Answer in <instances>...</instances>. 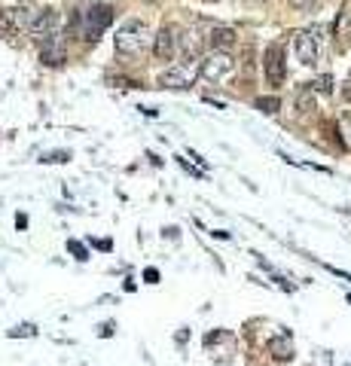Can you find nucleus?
Instances as JSON below:
<instances>
[{
    "label": "nucleus",
    "mask_w": 351,
    "mask_h": 366,
    "mask_svg": "<svg viewBox=\"0 0 351 366\" xmlns=\"http://www.w3.org/2000/svg\"><path fill=\"white\" fill-rule=\"evenodd\" d=\"M114 43H116L119 55H140L144 46L150 43V28H147L144 22H138V19H131V22H125L116 31Z\"/></svg>",
    "instance_id": "1"
},
{
    "label": "nucleus",
    "mask_w": 351,
    "mask_h": 366,
    "mask_svg": "<svg viewBox=\"0 0 351 366\" xmlns=\"http://www.w3.org/2000/svg\"><path fill=\"white\" fill-rule=\"evenodd\" d=\"M321 46H324V28H308V31H299L297 37H293L297 58L303 61L306 67H315V65H318Z\"/></svg>",
    "instance_id": "2"
},
{
    "label": "nucleus",
    "mask_w": 351,
    "mask_h": 366,
    "mask_svg": "<svg viewBox=\"0 0 351 366\" xmlns=\"http://www.w3.org/2000/svg\"><path fill=\"white\" fill-rule=\"evenodd\" d=\"M235 70V61H233V55L229 52H211L208 58H202V65H199V74L205 76L208 83H220V80H226L229 74Z\"/></svg>",
    "instance_id": "3"
},
{
    "label": "nucleus",
    "mask_w": 351,
    "mask_h": 366,
    "mask_svg": "<svg viewBox=\"0 0 351 366\" xmlns=\"http://www.w3.org/2000/svg\"><path fill=\"white\" fill-rule=\"evenodd\" d=\"M110 19H114V12H110L107 3H95L92 10L83 16V40H89V43H95L98 37H101V31L110 25Z\"/></svg>",
    "instance_id": "4"
},
{
    "label": "nucleus",
    "mask_w": 351,
    "mask_h": 366,
    "mask_svg": "<svg viewBox=\"0 0 351 366\" xmlns=\"http://www.w3.org/2000/svg\"><path fill=\"white\" fill-rule=\"evenodd\" d=\"M263 70H266V80L269 86H281L287 76V61H284V46L281 43H272L263 55Z\"/></svg>",
    "instance_id": "5"
},
{
    "label": "nucleus",
    "mask_w": 351,
    "mask_h": 366,
    "mask_svg": "<svg viewBox=\"0 0 351 366\" xmlns=\"http://www.w3.org/2000/svg\"><path fill=\"white\" fill-rule=\"evenodd\" d=\"M55 28H58V12H55L52 6H46V10H40L31 16L28 34H31L34 40H40V43H46L49 37H55Z\"/></svg>",
    "instance_id": "6"
},
{
    "label": "nucleus",
    "mask_w": 351,
    "mask_h": 366,
    "mask_svg": "<svg viewBox=\"0 0 351 366\" xmlns=\"http://www.w3.org/2000/svg\"><path fill=\"white\" fill-rule=\"evenodd\" d=\"M28 25H31V16H28V10H22V6L0 10V34L3 37H16V34L28 31Z\"/></svg>",
    "instance_id": "7"
},
{
    "label": "nucleus",
    "mask_w": 351,
    "mask_h": 366,
    "mask_svg": "<svg viewBox=\"0 0 351 366\" xmlns=\"http://www.w3.org/2000/svg\"><path fill=\"white\" fill-rule=\"evenodd\" d=\"M174 28L162 25L156 31V37H153V55H156V61H171L174 58Z\"/></svg>",
    "instance_id": "8"
},
{
    "label": "nucleus",
    "mask_w": 351,
    "mask_h": 366,
    "mask_svg": "<svg viewBox=\"0 0 351 366\" xmlns=\"http://www.w3.org/2000/svg\"><path fill=\"white\" fill-rule=\"evenodd\" d=\"M193 70H187V67H168L159 74V86L162 89H189L193 86Z\"/></svg>",
    "instance_id": "9"
},
{
    "label": "nucleus",
    "mask_w": 351,
    "mask_h": 366,
    "mask_svg": "<svg viewBox=\"0 0 351 366\" xmlns=\"http://www.w3.org/2000/svg\"><path fill=\"white\" fill-rule=\"evenodd\" d=\"M235 31L233 28H226V25H214L211 28V34H208V46L211 49H217V52H229V49L235 46Z\"/></svg>",
    "instance_id": "10"
},
{
    "label": "nucleus",
    "mask_w": 351,
    "mask_h": 366,
    "mask_svg": "<svg viewBox=\"0 0 351 366\" xmlns=\"http://www.w3.org/2000/svg\"><path fill=\"white\" fill-rule=\"evenodd\" d=\"M333 34H336V43H339V49H348L351 46V3H345L339 10Z\"/></svg>",
    "instance_id": "11"
},
{
    "label": "nucleus",
    "mask_w": 351,
    "mask_h": 366,
    "mask_svg": "<svg viewBox=\"0 0 351 366\" xmlns=\"http://www.w3.org/2000/svg\"><path fill=\"white\" fill-rule=\"evenodd\" d=\"M65 58H67V55H65V46H61V40H58V37H49L46 43H43V52H40V61H46V65L58 67Z\"/></svg>",
    "instance_id": "12"
},
{
    "label": "nucleus",
    "mask_w": 351,
    "mask_h": 366,
    "mask_svg": "<svg viewBox=\"0 0 351 366\" xmlns=\"http://www.w3.org/2000/svg\"><path fill=\"white\" fill-rule=\"evenodd\" d=\"M180 49H184V61H199L202 58V40L195 31H187L180 37Z\"/></svg>",
    "instance_id": "13"
},
{
    "label": "nucleus",
    "mask_w": 351,
    "mask_h": 366,
    "mask_svg": "<svg viewBox=\"0 0 351 366\" xmlns=\"http://www.w3.org/2000/svg\"><path fill=\"white\" fill-rule=\"evenodd\" d=\"M269 351L278 357V360H290V357H293V342H290V336H278V339H272V342H269Z\"/></svg>",
    "instance_id": "14"
},
{
    "label": "nucleus",
    "mask_w": 351,
    "mask_h": 366,
    "mask_svg": "<svg viewBox=\"0 0 351 366\" xmlns=\"http://www.w3.org/2000/svg\"><path fill=\"white\" fill-rule=\"evenodd\" d=\"M297 107L303 110V114H308V110H315V95H312V89H303V92H299Z\"/></svg>",
    "instance_id": "15"
},
{
    "label": "nucleus",
    "mask_w": 351,
    "mask_h": 366,
    "mask_svg": "<svg viewBox=\"0 0 351 366\" xmlns=\"http://www.w3.org/2000/svg\"><path fill=\"white\" fill-rule=\"evenodd\" d=\"M257 107L263 110V114H278L281 101H278V98H257Z\"/></svg>",
    "instance_id": "16"
},
{
    "label": "nucleus",
    "mask_w": 351,
    "mask_h": 366,
    "mask_svg": "<svg viewBox=\"0 0 351 366\" xmlns=\"http://www.w3.org/2000/svg\"><path fill=\"white\" fill-rule=\"evenodd\" d=\"M10 336L16 339V336H37V330H34V323H19V327L10 330Z\"/></svg>",
    "instance_id": "17"
},
{
    "label": "nucleus",
    "mask_w": 351,
    "mask_h": 366,
    "mask_svg": "<svg viewBox=\"0 0 351 366\" xmlns=\"http://www.w3.org/2000/svg\"><path fill=\"white\" fill-rule=\"evenodd\" d=\"M67 250H70V253H74V257H76V259H89V250H86V248H83V244H80V241H67Z\"/></svg>",
    "instance_id": "18"
},
{
    "label": "nucleus",
    "mask_w": 351,
    "mask_h": 366,
    "mask_svg": "<svg viewBox=\"0 0 351 366\" xmlns=\"http://www.w3.org/2000/svg\"><path fill=\"white\" fill-rule=\"evenodd\" d=\"M315 86V92H324V95H330V92H333V80H330V76H321L318 83H312Z\"/></svg>",
    "instance_id": "19"
},
{
    "label": "nucleus",
    "mask_w": 351,
    "mask_h": 366,
    "mask_svg": "<svg viewBox=\"0 0 351 366\" xmlns=\"http://www.w3.org/2000/svg\"><path fill=\"white\" fill-rule=\"evenodd\" d=\"M70 159V153H49V156H43L40 162H67Z\"/></svg>",
    "instance_id": "20"
},
{
    "label": "nucleus",
    "mask_w": 351,
    "mask_h": 366,
    "mask_svg": "<svg viewBox=\"0 0 351 366\" xmlns=\"http://www.w3.org/2000/svg\"><path fill=\"white\" fill-rule=\"evenodd\" d=\"M287 3H290L293 10H312V3H315V0H287Z\"/></svg>",
    "instance_id": "21"
},
{
    "label": "nucleus",
    "mask_w": 351,
    "mask_h": 366,
    "mask_svg": "<svg viewBox=\"0 0 351 366\" xmlns=\"http://www.w3.org/2000/svg\"><path fill=\"white\" fill-rule=\"evenodd\" d=\"M342 98H345V101H351V76L342 83Z\"/></svg>",
    "instance_id": "22"
},
{
    "label": "nucleus",
    "mask_w": 351,
    "mask_h": 366,
    "mask_svg": "<svg viewBox=\"0 0 351 366\" xmlns=\"http://www.w3.org/2000/svg\"><path fill=\"white\" fill-rule=\"evenodd\" d=\"M144 278L150 281V284H156V281H159V272H156V269H147V272H144Z\"/></svg>",
    "instance_id": "23"
},
{
    "label": "nucleus",
    "mask_w": 351,
    "mask_h": 366,
    "mask_svg": "<svg viewBox=\"0 0 351 366\" xmlns=\"http://www.w3.org/2000/svg\"><path fill=\"white\" fill-rule=\"evenodd\" d=\"M16 226H19V229H25V226H28V217H25V214H22V217H16Z\"/></svg>",
    "instance_id": "24"
},
{
    "label": "nucleus",
    "mask_w": 351,
    "mask_h": 366,
    "mask_svg": "<svg viewBox=\"0 0 351 366\" xmlns=\"http://www.w3.org/2000/svg\"><path fill=\"white\" fill-rule=\"evenodd\" d=\"M345 125H351V116H348V119H345Z\"/></svg>",
    "instance_id": "25"
},
{
    "label": "nucleus",
    "mask_w": 351,
    "mask_h": 366,
    "mask_svg": "<svg viewBox=\"0 0 351 366\" xmlns=\"http://www.w3.org/2000/svg\"><path fill=\"white\" fill-rule=\"evenodd\" d=\"M205 3H211V0H205Z\"/></svg>",
    "instance_id": "26"
},
{
    "label": "nucleus",
    "mask_w": 351,
    "mask_h": 366,
    "mask_svg": "<svg viewBox=\"0 0 351 366\" xmlns=\"http://www.w3.org/2000/svg\"><path fill=\"white\" fill-rule=\"evenodd\" d=\"M348 299H351V297H348Z\"/></svg>",
    "instance_id": "27"
}]
</instances>
